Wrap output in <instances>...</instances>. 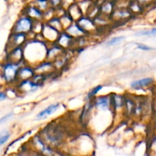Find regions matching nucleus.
<instances>
[{"mask_svg":"<svg viewBox=\"0 0 156 156\" xmlns=\"http://www.w3.org/2000/svg\"><path fill=\"white\" fill-rule=\"evenodd\" d=\"M38 132L49 145L56 150L62 148L67 143L68 131L59 122H49L41 128Z\"/></svg>","mask_w":156,"mask_h":156,"instance_id":"nucleus-1","label":"nucleus"},{"mask_svg":"<svg viewBox=\"0 0 156 156\" xmlns=\"http://www.w3.org/2000/svg\"><path fill=\"white\" fill-rule=\"evenodd\" d=\"M48 43L39 38H30L24 47V62L32 66H36L47 59Z\"/></svg>","mask_w":156,"mask_h":156,"instance_id":"nucleus-2","label":"nucleus"},{"mask_svg":"<svg viewBox=\"0 0 156 156\" xmlns=\"http://www.w3.org/2000/svg\"><path fill=\"white\" fill-rule=\"evenodd\" d=\"M93 146L94 141L91 136L88 133L83 132L73 138L71 148L76 152L86 154L88 152H91Z\"/></svg>","mask_w":156,"mask_h":156,"instance_id":"nucleus-3","label":"nucleus"},{"mask_svg":"<svg viewBox=\"0 0 156 156\" xmlns=\"http://www.w3.org/2000/svg\"><path fill=\"white\" fill-rule=\"evenodd\" d=\"M22 64L6 61L2 64L1 76L6 84L15 86L18 83V70Z\"/></svg>","mask_w":156,"mask_h":156,"instance_id":"nucleus-4","label":"nucleus"},{"mask_svg":"<svg viewBox=\"0 0 156 156\" xmlns=\"http://www.w3.org/2000/svg\"><path fill=\"white\" fill-rule=\"evenodd\" d=\"M29 144L30 148L42 156H56V149L49 145L41 137L39 132L32 136Z\"/></svg>","mask_w":156,"mask_h":156,"instance_id":"nucleus-5","label":"nucleus"},{"mask_svg":"<svg viewBox=\"0 0 156 156\" xmlns=\"http://www.w3.org/2000/svg\"><path fill=\"white\" fill-rule=\"evenodd\" d=\"M34 20L28 17L27 15H22L18 18L12 26V32H17V33H24L30 34L32 32V28H33Z\"/></svg>","mask_w":156,"mask_h":156,"instance_id":"nucleus-6","label":"nucleus"},{"mask_svg":"<svg viewBox=\"0 0 156 156\" xmlns=\"http://www.w3.org/2000/svg\"><path fill=\"white\" fill-rule=\"evenodd\" d=\"M110 94L111 99V109L114 115V121L119 115L124 117L123 111L125 106V94L117 93H111Z\"/></svg>","mask_w":156,"mask_h":156,"instance_id":"nucleus-7","label":"nucleus"},{"mask_svg":"<svg viewBox=\"0 0 156 156\" xmlns=\"http://www.w3.org/2000/svg\"><path fill=\"white\" fill-rule=\"evenodd\" d=\"M14 87H15L17 92L19 94L25 95L35 93L42 87V85L35 82L33 80H27L18 81Z\"/></svg>","mask_w":156,"mask_h":156,"instance_id":"nucleus-8","label":"nucleus"},{"mask_svg":"<svg viewBox=\"0 0 156 156\" xmlns=\"http://www.w3.org/2000/svg\"><path fill=\"white\" fill-rule=\"evenodd\" d=\"M29 40V35L24 33L11 32L6 43V51L16 47L24 46Z\"/></svg>","mask_w":156,"mask_h":156,"instance_id":"nucleus-9","label":"nucleus"},{"mask_svg":"<svg viewBox=\"0 0 156 156\" xmlns=\"http://www.w3.org/2000/svg\"><path fill=\"white\" fill-rule=\"evenodd\" d=\"M34 69L36 74L43 75L47 78L58 72L53 61H48V60H44L41 61V63L34 66Z\"/></svg>","mask_w":156,"mask_h":156,"instance_id":"nucleus-10","label":"nucleus"},{"mask_svg":"<svg viewBox=\"0 0 156 156\" xmlns=\"http://www.w3.org/2000/svg\"><path fill=\"white\" fill-rule=\"evenodd\" d=\"M94 110L96 111H111V94L98 95L92 99Z\"/></svg>","mask_w":156,"mask_h":156,"instance_id":"nucleus-11","label":"nucleus"},{"mask_svg":"<svg viewBox=\"0 0 156 156\" xmlns=\"http://www.w3.org/2000/svg\"><path fill=\"white\" fill-rule=\"evenodd\" d=\"M76 22L79 24V25L84 30V32L88 35H95L96 34L98 33V30L94 23V19L89 18L87 15H84L80 19L78 20Z\"/></svg>","mask_w":156,"mask_h":156,"instance_id":"nucleus-12","label":"nucleus"},{"mask_svg":"<svg viewBox=\"0 0 156 156\" xmlns=\"http://www.w3.org/2000/svg\"><path fill=\"white\" fill-rule=\"evenodd\" d=\"M56 43L66 50H74L76 48V39L70 36L66 31L59 33Z\"/></svg>","mask_w":156,"mask_h":156,"instance_id":"nucleus-13","label":"nucleus"},{"mask_svg":"<svg viewBox=\"0 0 156 156\" xmlns=\"http://www.w3.org/2000/svg\"><path fill=\"white\" fill-rule=\"evenodd\" d=\"M5 61L16 64H24V47H16L11 49L9 51H6Z\"/></svg>","mask_w":156,"mask_h":156,"instance_id":"nucleus-14","label":"nucleus"},{"mask_svg":"<svg viewBox=\"0 0 156 156\" xmlns=\"http://www.w3.org/2000/svg\"><path fill=\"white\" fill-rule=\"evenodd\" d=\"M136 106V96L133 94H125V106L123 116L126 119H133Z\"/></svg>","mask_w":156,"mask_h":156,"instance_id":"nucleus-15","label":"nucleus"},{"mask_svg":"<svg viewBox=\"0 0 156 156\" xmlns=\"http://www.w3.org/2000/svg\"><path fill=\"white\" fill-rule=\"evenodd\" d=\"M61 103L59 102H55L50 104L43 110H40L35 116L34 119L36 121H43L47 119L52 115L55 114L60 109Z\"/></svg>","mask_w":156,"mask_h":156,"instance_id":"nucleus-16","label":"nucleus"},{"mask_svg":"<svg viewBox=\"0 0 156 156\" xmlns=\"http://www.w3.org/2000/svg\"><path fill=\"white\" fill-rule=\"evenodd\" d=\"M59 33L60 32L59 31L52 27L47 22H45L41 35H42L43 38L46 42L48 43V44H52V43L56 42L58 37H59Z\"/></svg>","mask_w":156,"mask_h":156,"instance_id":"nucleus-17","label":"nucleus"},{"mask_svg":"<svg viewBox=\"0 0 156 156\" xmlns=\"http://www.w3.org/2000/svg\"><path fill=\"white\" fill-rule=\"evenodd\" d=\"M35 75H36V72H35L34 67L27 63H24L18 70V82L27 80H32Z\"/></svg>","mask_w":156,"mask_h":156,"instance_id":"nucleus-18","label":"nucleus"},{"mask_svg":"<svg viewBox=\"0 0 156 156\" xmlns=\"http://www.w3.org/2000/svg\"><path fill=\"white\" fill-rule=\"evenodd\" d=\"M133 16V14L128 8H116L111 15L113 22H123L126 21Z\"/></svg>","mask_w":156,"mask_h":156,"instance_id":"nucleus-19","label":"nucleus"},{"mask_svg":"<svg viewBox=\"0 0 156 156\" xmlns=\"http://www.w3.org/2000/svg\"><path fill=\"white\" fill-rule=\"evenodd\" d=\"M155 82V80L152 76H148V77H143L141 79L134 80L131 81L129 84V87L130 89L135 91H138V90H144V89L147 88V87H150Z\"/></svg>","mask_w":156,"mask_h":156,"instance_id":"nucleus-20","label":"nucleus"},{"mask_svg":"<svg viewBox=\"0 0 156 156\" xmlns=\"http://www.w3.org/2000/svg\"><path fill=\"white\" fill-rule=\"evenodd\" d=\"M66 50H64L60 46L58 45L56 42L49 44L47 52V59L46 60H48V61L53 62L55 60L57 59Z\"/></svg>","mask_w":156,"mask_h":156,"instance_id":"nucleus-21","label":"nucleus"},{"mask_svg":"<svg viewBox=\"0 0 156 156\" xmlns=\"http://www.w3.org/2000/svg\"><path fill=\"white\" fill-rule=\"evenodd\" d=\"M64 31H66L70 36L73 37V38L76 40L79 39V38H82L85 36H88V35L84 32L83 29L79 25V24H78L76 21L73 22L71 25L69 26V27L67 28L66 29H65Z\"/></svg>","mask_w":156,"mask_h":156,"instance_id":"nucleus-22","label":"nucleus"},{"mask_svg":"<svg viewBox=\"0 0 156 156\" xmlns=\"http://www.w3.org/2000/svg\"><path fill=\"white\" fill-rule=\"evenodd\" d=\"M23 14L30 17L34 21H35V20H42L43 21V18H44V12L38 9L34 4L27 6Z\"/></svg>","mask_w":156,"mask_h":156,"instance_id":"nucleus-23","label":"nucleus"},{"mask_svg":"<svg viewBox=\"0 0 156 156\" xmlns=\"http://www.w3.org/2000/svg\"><path fill=\"white\" fill-rule=\"evenodd\" d=\"M66 10L67 13L70 15V17L74 20V21H77L84 15L82 9L79 7V4L77 2L72 4Z\"/></svg>","mask_w":156,"mask_h":156,"instance_id":"nucleus-24","label":"nucleus"},{"mask_svg":"<svg viewBox=\"0 0 156 156\" xmlns=\"http://www.w3.org/2000/svg\"><path fill=\"white\" fill-rule=\"evenodd\" d=\"M115 9L116 6L113 1H105L100 5V13L105 16L111 18Z\"/></svg>","mask_w":156,"mask_h":156,"instance_id":"nucleus-25","label":"nucleus"},{"mask_svg":"<svg viewBox=\"0 0 156 156\" xmlns=\"http://www.w3.org/2000/svg\"><path fill=\"white\" fill-rule=\"evenodd\" d=\"M105 86L102 85V84H99V85L95 86V87H92L89 91L87 93L86 96H85V101H90L92 100L94 97L98 96L99 94L101 91L102 90V89L104 88Z\"/></svg>","mask_w":156,"mask_h":156,"instance_id":"nucleus-26","label":"nucleus"},{"mask_svg":"<svg viewBox=\"0 0 156 156\" xmlns=\"http://www.w3.org/2000/svg\"><path fill=\"white\" fill-rule=\"evenodd\" d=\"M44 23H45V21H42V20H35V21H34L31 33L33 34L34 36L35 35H41L43 28H44Z\"/></svg>","mask_w":156,"mask_h":156,"instance_id":"nucleus-27","label":"nucleus"},{"mask_svg":"<svg viewBox=\"0 0 156 156\" xmlns=\"http://www.w3.org/2000/svg\"><path fill=\"white\" fill-rule=\"evenodd\" d=\"M125 39H126V37L123 36V35L113 37L111 39H109L108 41H106L105 45H106L107 47H114V46H117L118 45V44H121L123 41H124Z\"/></svg>","mask_w":156,"mask_h":156,"instance_id":"nucleus-28","label":"nucleus"},{"mask_svg":"<svg viewBox=\"0 0 156 156\" xmlns=\"http://www.w3.org/2000/svg\"><path fill=\"white\" fill-rule=\"evenodd\" d=\"M59 18H60V21L61 22H62V27H63L64 30L66 29L69 26L71 25L73 22H75L74 20L70 17V15L66 12V11L62 15L59 16Z\"/></svg>","mask_w":156,"mask_h":156,"instance_id":"nucleus-29","label":"nucleus"},{"mask_svg":"<svg viewBox=\"0 0 156 156\" xmlns=\"http://www.w3.org/2000/svg\"><path fill=\"white\" fill-rule=\"evenodd\" d=\"M47 22L49 24H50L52 27H53L54 28H56V30L59 31V32L64 31L63 27H62V22H61L60 18H59V16H56H56H54L53 18H52L51 19L49 20V21H47Z\"/></svg>","mask_w":156,"mask_h":156,"instance_id":"nucleus-30","label":"nucleus"},{"mask_svg":"<svg viewBox=\"0 0 156 156\" xmlns=\"http://www.w3.org/2000/svg\"><path fill=\"white\" fill-rule=\"evenodd\" d=\"M33 4L43 12H45L46 10L51 7L50 2H49V0H34Z\"/></svg>","mask_w":156,"mask_h":156,"instance_id":"nucleus-31","label":"nucleus"},{"mask_svg":"<svg viewBox=\"0 0 156 156\" xmlns=\"http://www.w3.org/2000/svg\"><path fill=\"white\" fill-rule=\"evenodd\" d=\"M128 9H129V11L131 12V13L133 15H136V14L141 13L142 11H143V6L142 4L139 3L138 2L135 1L133 2H132L130 4V6L128 7Z\"/></svg>","mask_w":156,"mask_h":156,"instance_id":"nucleus-32","label":"nucleus"},{"mask_svg":"<svg viewBox=\"0 0 156 156\" xmlns=\"http://www.w3.org/2000/svg\"><path fill=\"white\" fill-rule=\"evenodd\" d=\"M11 136H12V133L8 130H4L0 133V147L5 145L9 140Z\"/></svg>","mask_w":156,"mask_h":156,"instance_id":"nucleus-33","label":"nucleus"},{"mask_svg":"<svg viewBox=\"0 0 156 156\" xmlns=\"http://www.w3.org/2000/svg\"><path fill=\"white\" fill-rule=\"evenodd\" d=\"M137 36H156V27L150 30H143L136 32Z\"/></svg>","mask_w":156,"mask_h":156,"instance_id":"nucleus-34","label":"nucleus"},{"mask_svg":"<svg viewBox=\"0 0 156 156\" xmlns=\"http://www.w3.org/2000/svg\"><path fill=\"white\" fill-rule=\"evenodd\" d=\"M136 47L140 49V50H145V51H150V50H155L154 47H150V46H148L144 44H141V43H136Z\"/></svg>","mask_w":156,"mask_h":156,"instance_id":"nucleus-35","label":"nucleus"},{"mask_svg":"<svg viewBox=\"0 0 156 156\" xmlns=\"http://www.w3.org/2000/svg\"><path fill=\"white\" fill-rule=\"evenodd\" d=\"M49 2H50V6L54 9H57L62 6V0H49Z\"/></svg>","mask_w":156,"mask_h":156,"instance_id":"nucleus-36","label":"nucleus"},{"mask_svg":"<svg viewBox=\"0 0 156 156\" xmlns=\"http://www.w3.org/2000/svg\"><path fill=\"white\" fill-rule=\"evenodd\" d=\"M12 116H13L12 113H8V114H5V116H3L2 118H0V125L5 123V122L8 119H10Z\"/></svg>","mask_w":156,"mask_h":156,"instance_id":"nucleus-37","label":"nucleus"},{"mask_svg":"<svg viewBox=\"0 0 156 156\" xmlns=\"http://www.w3.org/2000/svg\"><path fill=\"white\" fill-rule=\"evenodd\" d=\"M8 97L7 94H6L5 92H3V91H0V102L1 101L5 100L6 98Z\"/></svg>","mask_w":156,"mask_h":156,"instance_id":"nucleus-38","label":"nucleus"},{"mask_svg":"<svg viewBox=\"0 0 156 156\" xmlns=\"http://www.w3.org/2000/svg\"><path fill=\"white\" fill-rule=\"evenodd\" d=\"M135 1L138 2L139 3H140V4L143 5V3H146V2H149L150 0H135Z\"/></svg>","mask_w":156,"mask_h":156,"instance_id":"nucleus-39","label":"nucleus"},{"mask_svg":"<svg viewBox=\"0 0 156 156\" xmlns=\"http://www.w3.org/2000/svg\"><path fill=\"white\" fill-rule=\"evenodd\" d=\"M79 1H81V0H79Z\"/></svg>","mask_w":156,"mask_h":156,"instance_id":"nucleus-40","label":"nucleus"}]
</instances>
